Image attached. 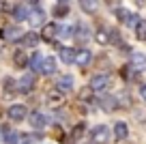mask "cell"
Segmentation results:
<instances>
[{"label": "cell", "instance_id": "6da1fadb", "mask_svg": "<svg viewBox=\"0 0 146 144\" xmlns=\"http://www.w3.org/2000/svg\"><path fill=\"white\" fill-rule=\"evenodd\" d=\"M92 140H95V144H108L110 142V129L105 125H97L92 129Z\"/></svg>", "mask_w": 146, "mask_h": 144}, {"label": "cell", "instance_id": "7a4b0ae2", "mask_svg": "<svg viewBox=\"0 0 146 144\" xmlns=\"http://www.w3.org/2000/svg\"><path fill=\"white\" fill-rule=\"evenodd\" d=\"M62 103H64V93L60 88H54V90L47 93V105H50V108H58V105H62Z\"/></svg>", "mask_w": 146, "mask_h": 144}, {"label": "cell", "instance_id": "3957f363", "mask_svg": "<svg viewBox=\"0 0 146 144\" xmlns=\"http://www.w3.org/2000/svg\"><path fill=\"white\" fill-rule=\"evenodd\" d=\"M110 84V77L105 75V73H99V75H95L90 80V88L95 90V93H99V90H105Z\"/></svg>", "mask_w": 146, "mask_h": 144}, {"label": "cell", "instance_id": "277c9868", "mask_svg": "<svg viewBox=\"0 0 146 144\" xmlns=\"http://www.w3.org/2000/svg\"><path fill=\"white\" fill-rule=\"evenodd\" d=\"M32 86H35V75H32V73H26V75L17 82V90L19 93H30Z\"/></svg>", "mask_w": 146, "mask_h": 144}, {"label": "cell", "instance_id": "5b68a950", "mask_svg": "<svg viewBox=\"0 0 146 144\" xmlns=\"http://www.w3.org/2000/svg\"><path fill=\"white\" fill-rule=\"evenodd\" d=\"M131 65L135 71H146V54L142 52H133L131 54Z\"/></svg>", "mask_w": 146, "mask_h": 144}, {"label": "cell", "instance_id": "8992f818", "mask_svg": "<svg viewBox=\"0 0 146 144\" xmlns=\"http://www.w3.org/2000/svg\"><path fill=\"white\" fill-rule=\"evenodd\" d=\"M26 105H17V103H15V105H11V108H9V118H11V121H24V118H26Z\"/></svg>", "mask_w": 146, "mask_h": 144}, {"label": "cell", "instance_id": "52a82bcc", "mask_svg": "<svg viewBox=\"0 0 146 144\" xmlns=\"http://www.w3.org/2000/svg\"><path fill=\"white\" fill-rule=\"evenodd\" d=\"M28 22H30L32 26H41V24L45 22V13H43L41 9H32L30 13H28Z\"/></svg>", "mask_w": 146, "mask_h": 144}, {"label": "cell", "instance_id": "ba28073f", "mask_svg": "<svg viewBox=\"0 0 146 144\" xmlns=\"http://www.w3.org/2000/svg\"><path fill=\"white\" fill-rule=\"evenodd\" d=\"M30 125L35 127V129H43V127L47 125V118L43 116L41 112H32L30 114Z\"/></svg>", "mask_w": 146, "mask_h": 144}, {"label": "cell", "instance_id": "9c48e42d", "mask_svg": "<svg viewBox=\"0 0 146 144\" xmlns=\"http://www.w3.org/2000/svg\"><path fill=\"white\" fill-rule=\"evenodd\" d=\"M58 30H60V28L56 26V24H45V26H43V32H41V37H43L45 41H52V39H56Z\"/></svg>", "mask_w": 146, "mask_h": 144}, {"label": "cell", "instance_id": "30bf717a", "mask_svg": "<svg viewBox=\"0 0 146 144\" xmlns=\"http://www.w3.org/2000/svg\"><path fill=\"white\" fill-rule=\"evenodd\" d=\"M56 88H60L62 93H69L73 88V77L71 75H60L58 82H56Z\"/></svg>", "mask_w": 146, "mask_h": 144}, {"label": "cell", "instance_id": "8fae6325", "mask_svg": "<svg viewBox=\"0 0 146 144\" xmlns=\"http://www.w3.org/2000/svg\"><path fill=\"white\" fill-rule=\"evenodd\" d=\"M22 37H24V30L17 28V26H9L5 30V39L7 41H17V39H22Z\"/></svg>", "mask_w": 146, "mask_h": 144}, {"label": "cell", "instance_id": "7c38bea8", "mask_svg": "<svg viewBox=\"0 0 146 144\" xmlns=\"http://www.w3.org/2000/svg\"><path fill=\"white\" fill-rule=\"evenodd\" d=\"M75 56H78V52L73 50V47H62V50H60V58H62V63H67V65L75 63Z\"/></svg>", "mask_w": 146, "mask_h": 144}, {"label": "cell", "instance_id": "4fadbf2b", "mask_svg": "<svg viewBox=\"0 0 146 144\" xmlns=\"http://www.w3.org/2000/svg\"><path fill=\"white\" fill-rule=\"evenodd\" d=\"M56 71V60L52 58H43V65H41V73H45V75H52V73Z\"/></svg>", "mask_w": 146, "mask_h": 144}, {"label": "cell", "instance_id": "5bb4252c", "mask_svg": "<svg viewBox=\"0 0 146 144\" xmlns=\"http://www.w3.org/2000/svg\"><path fill=\"white\" fill-rule=\"evenodd\" d=\"M92 60V54L88 50H82V52H78V56H75V63L80 65V67H86L88 63Z\"/></svg>", "mask_w": 146, "mask_h": 144}, {"label": "cell", "instance_id": "9a60e30c", "mask_svg": "<svg viewBox=\"0 0 146 144\" xmlns=\"http://www.w3.org/2000/svg\"><path fill=\"white\" fill-rule=\"evenodd\" d=\"M127 133H129V129H127V125L125 123H116V127H114V135H116V140H127Z\"/></svg>", "mask_w": 146, "mask_h": 144}, {"label": "cell", "instance_id": "2e32d148", "mask_svg": "<svg viewBox=\"0 0 146 144\" xmlns=\"http://www.w3.org/2000/svg\"><path fill=\"white\" fill-rule=\"evenodd\" d=\"M80 5H82V9L86 13H95L99 9V0H80Z\"/></svg>", "mask_w": 146, "mask_h": 144}, {"label": "cell", "instance_id": "e0dca14e", "mask_svg": "<svg viewBox=\"0 0 146 144\" xmlns=\"http://www.w3.org/2000/svg\"><path fill=\"white\" fill-rule=\"evenodd\" d=\"M73 37H75L80 43H86V41L90 39V30H88V26H80V28H78V32H75Z\"/></svg>", "mask_w": 146, "mask_h": 144}, {"label": "cell", "instance_id": "ac0fdd59", "mask_svg": "<svg viewBox=\"0 0 146 144\" xmlns=\"http://www.w3.org/2000/svg\"><path fill=\"white\" fill-rule=\"evenodd\" d=\"M24 45H28V47H35L36 43H39V35H35V32H26V35L22 37Z\"/></svg>", "mask_w": 146, "mask_h": 144}, {"label": "cell", "instance_id": "d6986e66", "mask_svg": "<svg viewBox=\"0 0 146 144\" xmlns=\"http://www.w3.org/2000/svg\"><path fill=\"white\" fill-rule=\"evenodd\" d=\"M54 15H56V17H67V15H69V5H67V2L56 5L54 7Z\"/></svg>", "mask_w": 146, "mask_h": 144}, {"label": "cell", "instance_id": "ffe728a7", "mask_svg": "<svg viewBox=\"0 0 146 144\" xmlns=\"http://www.w3.org/2000/svg\"><path fill=\"white\" fill-rule=\"evenodd\" d=\"M13 63L17 65L19 69H24V67L28 65V56L24 54V52H15V56H13Z\"/></svg>", "mask_w": 146, "mask_h": 144}, {"label": "cell", "instance_id": "44dd1931", "mask_svg": "<svg viewBox=\"0 0 146 144\" xmlns=\"http://www.w3.org/2000/svg\"><path fill=\"white\" fill-rule=\"evenodd\" d=\"M101 108H103L105 112H112V110L116 108V99L114 97H103V99H101Z\"/></svg>", "mask_w": 146, "mask_h": 144}, {"label": "cell", "instance_id": "7402d4cb", "mask_svg": "<svg viewBox=\"0 0 146 144\" xmlns=\"http://www.w3.org/2000/svg\"><path fill=\"white\" fill-rule=\"evenodd\" d=\"M135 37L140 41H146V19H140V24L135 26Z\"/></svg>", "mask_w": 146, "mask_h": 144}, {"label": "cell", "instance_id": "603a6c76", "mask_svg": "<svg viewBox=\"0 0 146 144\" xmlns=\"http://www.w3.org/2000/svg\"><path fill=\"white\" fill-rule=\"evenodd\" d=\"M41 65H43V56L41 54H32V60H30L32 71H41Z\"/></svg>", "mask_w": 146, "mask_h": 144}, {"label": "cell", "instance_id": "cb8c5ba5", "mask_svg": "<svg viewBox=\"0 0 146 144\" xmlns=\"http://www.w3.org/2000/svg\"><path fill=\"white\" fill-rule=\"evenodd\" d=\"M19 142V133L17 131H7V135H5V144H17Z\"/></svg>", "mask_w": 146, "mask_h": 144}, {"label": "cell", "instance_id": "d4e9b609", "mask_svg": "<svg viewBox=\"0 0 146 144\" xmlns=\"http://www.w3.org/2000/svg\"><path fill=\"white\" fill-rule=\"evenodd\" d=\"M108 35H110V32H108V30H105V28H101V30H99V32H97V41H99V43H101V45H105V43H110V37H108Z\"/></svg>", "mask_w": 146, "mask_h": 144}, {"label": "cell", "instance_id": "484cf974", "mask_svg": "<svg viewBox=\"0 0 146 144\" xmlns=\"http://www.w3.org/2000/svg\"><path fill=\"white\" fill-rule=\"evenodd\" d=\"M116 17H118L120 22L127 24V22H129V17H131V13H129L127 9H116Z\"/></svg>", "mask_w": 146, "mask_h": 144}, {"label": "cell", "instance_id": "4316f807", "mask_svg": "<svg viewBox=\"0 0 146 144\" xmlns=\"http://www.w3.org/2000/svg\"><path fill=\"white\" fill-rule=\"evenodd\" d=\"M82 133H84V123H80V125H75V129H73L71 140H80V138H82Z\"/></svg>", "mask_w": 146, "mask_h": 144}, {"label": "cell", "instance_id": "83f0119b", "mask_svg": "<svg viewBox=\"0 0 146 144\" xmlns=\"http://www.w3.org/2000/svg\"><path fill=\"white\" fill-rule=\"evenodd\" d=\"M28 13H30V11H28L26 7H17V9H15V17L17 19H24V17L28 19Z\"/></svg>", "mask_w": 146, "mask_h": 144}, {"label": "cell", "instance_id": "f1b7e54d", "mask_svg": "<svg viewBox=\"0 0 146 144\" xmlns=\"http://www.w3.org/2000/svg\"><path fill=\"white\" fill-rule=\"evenodd\" d=\"M13 90H15V82L11 80V77H7V80H5V93L7 95H13Z\"/></svg>", "mask_w": 146, "mask_h": 144}, {"label": "cell", "instance_id": "f546056e", "mask_svg": "<svg viewBox=\"0 0 146 144\" xmlns=\"http://www.w3.org/2000/svg\"><path fill=\"white\" fill-rule=\"evenodd\" d=\"M90 97H92V88H84L82 90V93H80V99H90Z\"/></svg>", "mask_w": 146, "mask_h": 144}, {"label": "cell", "instance_id": "4dcf8cb0", "mask_svg": "<svg viewBox=\"0 0 146 144\" xmlns=\"http://www.w3.org/2000/svg\"><path fill=\"white\" fill-rule=\"evenodd\" d=\"M60 35H62V37H73V28L71 26H64V28H60Z\"/></svg>", "mask_w": 146, "mask_h": 144}, {"label": "cell", "instance_id": "1f68e13d", "mask_svg": "<svg viewBox=\"0 0 146 144\" xmlns=\"http://www.w3.org/2000/svg\"><path fill=\"white\" fill-rule=\"evenodd\" d=\"M110 41H112V43H118V41H120L118 30H112V32H110Z\"/></svg>", "mask_w": 146, "mask_h": 144}, {"label": "cell", "instance_id": "d6a6232c", "mask_svg": "<svg viewBox=\"0 0 146 144\" xmlns=\"http://www.w3.org/2000/svg\"><path fill=\"white\" fill-rule=\"evenodd\" d=\"M129 71H131V67H129V65H125V67L120 69V75H123V77H129Z\"/></svg>", "mask_w": 146, "mask_h": 144}, {"label": "cell", "instance_id": "836d02e7", "mask_svg": "<svg viewBox=\"0 0 146 144\" xmlns=\"http://www.w3.org/2000/svg\"><path fill=\"white\" fill-rule=\"evenodd\" d=\"M7 131H9L7 127H0V140H2V142H5V135H7Z\"/></svg>", "mask_w": 146, "mask_h": 144}, {"label": "cell", "instance_id": "e575fe53", "mask_svg": "<svg viewBox=\"0 0 146 144\" xmlns=\"http://www.w3.org/2000/svg\"><path fill=\"white\" fill-rule=\"evenodd\" d=\"M118 2H120V0H105V5H108V7H116Z\"/></svg>", "mask_w": 146, "mask_h": 144}, {"label": "cell", "instance_id": "d590c367", "mask_svg": "<svg viewBox=\"0 0 146 144\" xmlns=\"http://www.w3.org/2000/svg\"><path fill=\"white\" fill-rule=\"evenodd\" d=\"M140 93H142V99L146 101V86H142V88H140Z\"/></svg>", "mask_w": 146, "mask_h": 144}, {"label": "cell", "instance_id": "8d00e7d4", "mask_svg": "<svg viewBox=\"0 0 146 144\" xmlns=\"http://www.w3.org/2000/svg\"><path fill=\"white\" fill-rule=\"evenodd\" d=\"M36 2H39V0H30V5H36Z\"/></svg>", "mask_w": 146, "mask_h": 144}, {"label": "cell", "instance_id": "74e56055", "mask_svg": "<svg viewBox=\"0 0 146 144\" xmlns=\"http://www.w3.org/2000/svg\"><path fill=\"white\" fill-rule=\"evenodd\" d=\"M28 142H30V140H26V142H24V144H28Z\"/></svg>", "mask_w": 146, "mask_h": 144}, {"label": "cell", "instance_id": "f35d334b", "mask_svg": "<svg viewBox=\"0 0 146 144\" xmlns=\"http://www.w3.org/2000/svg\"><path fill=\"white\" fill-rule=\"evenodd\" d=\"M60 2H67V0H60Z\"/></svg>", "mask_w": 146, "mask_h": 144}]
</instances>
